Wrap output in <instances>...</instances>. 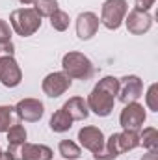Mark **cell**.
<instances>
[{
  "label": "cell",
  "mask_w": 158,
  "mask_h": 160,
  "mask_svg": "<svg viewBox=\"0 0 158 160\" xmlns=\"http://www.w3.org/2000/svg\"><path fill=\"white\" fill-rule=\"evenodd\" d=\"M119 91V78L116 77H104L97 82V86L93 88V91L87 95V108L99 116V118H106L114 112L116 106V97Z\"/></svg>",
  "instance_id": "1"
},
{
  "label": "cell",
  "mask_w": 158,
  "mask_h": 160,
  "mask_svg": "<svg viewBox=\"0 0 158 160\" xmlns=\"http://www.w3.org/2000/svg\"><path fill=\"white\" fill-rule=\"evenodd\" d=\"M140 145V134L138 132H130V130H123V132H116L112 134L102 151L99 153H93V158L95 160H116L119 155L126 153V151H132Z\"/></svg>",
  "instance_id": "2"
},
{
  "label": "cell",
  "mask_w": 158,
  "mask_h": 160,
  "mask_svg": "<svg viewBox=\"0 0 158 160\" xmlns=\"http://www.w3.org/2000/svg\"><path fill=\"white\" fill-rule=\"evenodd\" d=\"M62 67H63V73L73 80H89L95 73V67L91 63V60L77 50H71L63 56L62 60Z\"/></svg>",
  "instance_id": "3"
},
{
  "label": "cell",
  "mask_w": 158,
  "mask_h": 160,
  "mask_svg": "<svg viewBox=\"0 0 158 160\" xmlns=\"http://www.w3.org/2000/svg\"><path fill=\"white\" fill-rule=\"evenodd\" d=\"M9 22H11V28L15 30V34L22 36V38L34 36L41 28V17L34 8H19V9L11 11Z\"/></svg>",
  "instance_id": "4"
},
{
  "label": "cell",
  "mask_w": 158,
  "mask_h": 160,
  "mask_svg": "<svg viewBox=\"0 0 158 160\" xmlns=\"http://www.w3.org/2000/svg\"><path fill=\"white\" fill-rule=\"evenodd\" d=\"M126 13H128L126 0H106L101 9V22L108 30H117L123 24Z\"/></svg>",
  "instance_id": "5"
},
{
  "label": "cell",
  "mask_w": 158,
  "mask_h": 160,
  "mask_svg": "<svg viewBox=\"0 0 158 160\" xmlns=\"http://www.w3.org/2000/svg\"><path fill=\"white\" fill-rule=\"evenodd\" d=\"M145 110L140 102H128L125 104V108L121 110L119 116V125L123 127V130H130V132H140L143 123H145Z\"/></svg>",
  "instance_id": "6"
},
{
  "label": "cell",
  "mask_w": 158,
  "mask_h": 160,
  "mask_svg": "<svg viewBox=\"0 0 158 160\" xmlns=\"http://www.w3.org/2000/svg\"><path fill=\"white\" fill-rule=\"evenodd\" d=\"M143 93V82L140 77L136 75H126L123 78H119V91H117V99L123 104L128 102H138V99Z\"/></svg>",
  "instance_id": "7"
},
{
  "label": "cell",
  "mask_w": 158,
  "mask_h": 160,
  "mask_svg": "<svg viewBox=\"0 0 158 160\" xmlns=\"http://www.w3.org/2000/svg\"><path fill=\"white\" fill-rule=\"evenodd\" d=\"M125 24H126V30L130 32V34H134V36H143V34H147L149 30H151V26H153V17H151V13L149 11H140V9H132V11H128L126 15H125V21H123Z\"/></svg>",
  "instance_id": "8"
},
{
  "label": "cell",
  "mask_w": 158,
  "mask_h": 160,
  "mask_svg": "<svg viewBox=\"0 0 158 160\" xmlns=\"http://www.w3.org/2000/svg\"><path fill=\"white\" fill-rule=\"evenodd\" d=\"M22 80V71L13 56L0 58V84L6 88H17Z\"/></svg>",
  "instance_id": "9"
},
{
  "label": "cell",
  "mask_w": 158,
  "mask_h": 160,
  "mask_svg": "<svg viewBox=\"0 0 158 160\" xmlns=\"http://www.w3.org/2000/svg\"><path fill=\"white\" fill-rule=\"evenodd\" d=\"M41 88H43V93H45V95L56 99V97L63 95V93L71 88V78H69L63 71L50 73V75L45 77L43 84H41Z\"/></svg>",
  "instance_id": "10"
},
{
  "label": "cell",
  "mask_w": 158,
  "mask_h": 160,
  "mask_svg": "<svg viewBox=\"0 0 158 160\" xmlns=\"http://www.w3.org/2000/svg\"><path fill=\"white\" fill-rule=\"evenodd\" d=\"M15 114L21 121H28V123H36L43 118L45 114V106L39 99H21L15 104Z\"/></svg>",
  "instance_id": "11"
},
{
  "label": "cell",
  "mask_w": 158,
  "mask_h": 160,
  "mask_svg": "<svg viewBox=\"0 0 158 160\" xmlns=\"http://www.w3.org/2000/svg\"><path fill=\"white\" fill-rule=\"evenodd\" d=\"M78 140L80 145L91 153H99L102 151L106 140H104V134L99 127H93V125H87V127H82L78 130Z\"/></svg>",
  "instance_id": "12"
},
{
  "label": "cell",
  "mask_w": 158,
  "mask_h": 160,
  "mask_svg": "<svg viewBox=\"0 0 158 160\" xmlns=\"http://www.w3.org/2000/svg\"><path fill=\"white\" fill-rule=\"evenodd\" d=\"M99 24H101V21H99V17H97L93 11H84V13H80L78 17H77V36H78L82 41L91 39V38L97 34Z\"/></svg>",
  "instance_id": "13"
},
{
  "label": "cell",
  "mask_w": 158,
  "mask_h": 160,
  "mask_svg": "<svg viewBox=\"0 0 158 160\" xmlns=\"http://www.w3.org/2000/svg\"><path fill=\"white\" fill-rule=\"evenodd\" d=\"M54 153L43 143H22L19 149V160H52Z\"/></svg>",
  "instance_id": "14"
},
{
  "label": "cell",
  "mask_w": 158,
  "mask_h": 160,
  "mask_svg": "<svg viewBox=\"0 0 158 160\" xmlns=\"http://www.w3.org/2000/svg\"><path fill=\"white\" fill-rule=\"evenodd\" d=\"M62 108L71 116L73 121H84V119H87V116H89L87 102H86L82 97H71Z\"/></svg>",
  "instance_id": "15"
},
{
  "label": "cell",
  "mask_w": 158,
  "mask_h": 160,
  "mask_svg": "<svg viewBox=\"0 0 158 160\" xmlns=\"http://www.w3.org/2000/svg\"><path fill=\"white\" fill-rule=\"evenodd\" d=\"M6 134H7V145H9L7 151L13 153L15 158L19 160V149H21L22 143H26V128H24L21 123H17V125H13Z\"/></svg>",
  "instance_id": "16"
},
{
  "label": "cell",
  "mask_w": 158,
  "mask_h": 160,
  "mask_svg": "<svg viewBox=\"0 0 158 160\" xmlns=\"http://www.w3.org/2000/svg\"><path fill=\"white\" fill-rule=\"evenodd\" d=\"M71 127H73V119L63 108L56 110L54 116L50 118V130L52 132H67Z\"/></svg>",
  "instance_id": "17"
},
{
  "label": "cell",
  "mask_w": 158,
  "mask_h": 160,
  "mask_svg": "<svg viewBox=\"0 0 158 160\" xmlns=\"http://www.w3.org/2000/svg\"><path fill=\"white\" fill-rule=\"evenodd\" d=\"M19 118L15 114V106L0 104V132H7L13 125L19 123Z\"/></svg>",
  "instance_id": "18"
},
{
  "label": "cell",
  "mask_w": 158,
  "mask_h": 160,
  "mask_svg": "<svg viewBox=\"0 0 158 160\" xmlns=\"http://www.w3.org/2000/svg\"><path fill=\"white\" fill-rule=\"evenodd\" d=\"M140 145H143L147 151L158 149V132L155 127H147L140 132Z\"/></svg>",
  "instance_id": "19"
},
{
  "label": "cell",
  "mask_w": 158,
  "mask_h": 160,
  "mask_svg": "<svg viewBox=\"0 0 158 160\" xmlns=\"http://www.w3.org/2000/svg\"><path fill=\"white\" fill-rule=\"evenodd\" d=\"M58 151L63 158L67 160H77L80 158V147L73 142V140H62L58 145Z\"/></svg>",
  "instance_id": "20"
},
{
  "label": "cell",
  "mask_w": 158,
  "mask_h": 160,
  "mask_svg": "<svg viewBox=\"0 0 158 160\" xmlns=\"http://www.w3.org/2000/svg\"><path fill=\"white\" fill-rule=\"evenodd\" d=\"M69 22H71L69 15H67L65 11H62V9H58V11H54V13L50 15V26H52L56 32H65V30L69 28Z\"/></svg>",
  "instance_id": "21"
},
{
  "label": "cell",
  "mask_w": 158,
  "mask_h": 160,
  "mask_svg": "<svg viewBox=\"0 0 158 160\" xmlns=\"http://www.w3.org/2000/svg\"><path fill=\"white\" fill-rule=\"evenodd\" d=\"M34 9L37 11L39 17H50L60 8H58V2L56 0H36L34 2Z\"/></svg>",
  "instance_id": "22"
},
{
  "label": "cell",
  "mask_w": 158,
  "mask_h": 160,
  "mask_svg": "<svg viewBox=\"0 0 158 160\" xmlns=\"http://www.w3.org/2000/svg\"><path fill=\"white\" fill-rule=\"evenodd\" d=\"M156 89L158 86L156 84H151L149 89H147V95H145V101H147V106L153 110V112H158V95H156Z\"/></svg>",
  "instance_id": "23"
},
{
  "label": "cell",
  "mask_w": 158,
  "mask_h": 160,
  "mask_svg": "<svg viewBox=\"0 0 158 160\" xmlns=\"http://www.w3.org/2000/svg\"><path fill=\"white\" fill-rule=\"evenodd\" d=\"M11 41V28L6 21L0 19V43H9Z\"/></svg>",
  "instance_id": "24"
},
{
  "label": "cell",
  "mask_w": 158,
  "mask_h": 160,
  "mask_svg": "<svg viewBox=\"0 0 158 160\" xmlns=\"http://www.w3.org/2000/svg\"><path fill=\"white\" fill-rule=\"evenodd\" d=\"M13 52H15V47H13L11 41L9 43H0V58L2 56H13Z\"/></svg>",
  "instance_id": "25"
},
{
  "label": "cell",
  "mask_w": 158,
  "mask_h": 160,
  "mask_svg": "<svg viewBox=\"0 0 158 160\" xmlns=\"http://www.w3.org/2000/svg\"><path fill=\"white\" fill-rule=\"evenodd\" d=\"M156 0H136V9L140 11H149L153 6H155Z\"/></svg>",
  "instance_id": "26"
},
{
  "label": "cell",
  "mask_w": 158,
  "mask_h": 160,
  "mask_svg": "<svg viewBox=\"0 0 158 160\" xmlns=\"http://www.w3.org/2000/svg\"><path fill=\"white\" fill-rule=\"evenodd\" d=\"M141 160H158L156 151H149L147 155H143V157H141Z\"/></svg>",
  "instance_id": "27"
},
{
  "label": "cell",
  "mask_w": 158,
  "mask_h": 160,
  "mask_svg": "<svg viewBox=\"0 0 158 160\" xmlns=\"http://www.w3.org/2000/svg\"><path fill=\"white\" fill-rule=\"evenodd\" d=\"M0 160H17V158H15V155H13V153L6 151V153H2V155H0Z\"/></svg>",
  "instance_id": "28"
},
{
  "label": "cell",
  "mask_w": 158,
  "mask_h": 160,
  "mask_svg": "<svg viewBox=\"0 0 158 160\" xmlns=\"http://www.w3.org/2000/svg\"><path fill=\"white\" fill-rule=\"evenodd\" d=\"M19 2H21V4H24V6H28V4H34L36 0H19Z\"/></svg>",
  "instance_id": "29"
},
{
  "label": "cell",
  "mask_w": 158,
  "mask_h": 160,
  "mask_svg": "<svg viewBox=\"0 0 158 160\" xmlns=\"http://www.w3.org/2000/svg\"><path fill=\"white\" fill-rule=\"evenodd\" d=\"M0 155H2V149H0Z\"/></svg>",
  "instance_id": "30"
}]
</instances>
